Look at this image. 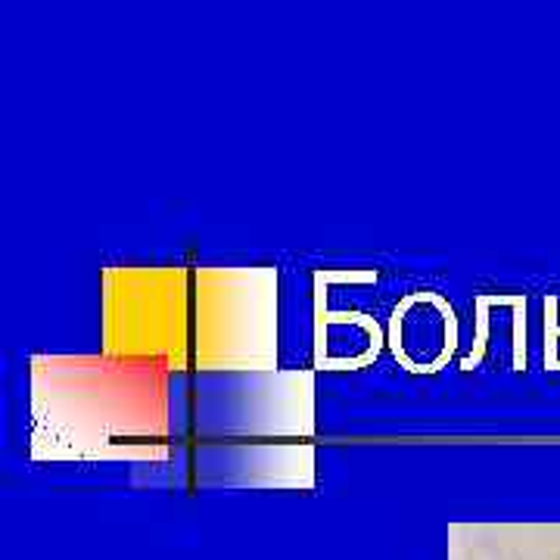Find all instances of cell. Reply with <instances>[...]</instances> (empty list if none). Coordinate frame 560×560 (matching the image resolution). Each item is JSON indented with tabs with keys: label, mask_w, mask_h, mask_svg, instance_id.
I'll list each match as a JSON object with an SVG mask.
<instances>
[{
	"label": "cell",
	"mask_w": 560,
	"mask_h": 560,
	"mask_svg": "<svg viewBox=\"0 0 560 560\" xmlns=\"http://www.w3.org/2000/svg\"><path fill=\"white\" fill-rule=\"evenodd\" d=\"M389 346L401 368L415 374H436L458 346L455 308L433 290L405 296L393 312Z\"/></svg>",
	"instance_id": "1"
},
{
	"label": "cell",
	"mask_w": 560,
	"mask_h": 560,
	"mask_svg": "<svg viewBox=\"0 0 560 560\" xmlns=\"http://www.w3.org/2000/svg\"><path fill=\"white\" fill-rule=\"evenodd\" d=\"M467 560H560V523H501L480 526L467 548Z\"/></svg>",
	"instance_id": "2"
}]
</instances>
